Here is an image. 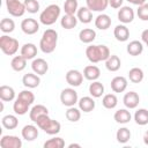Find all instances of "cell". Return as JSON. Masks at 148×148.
Here are the masks:
<instances>
[{
  "instance_id": "cell-1",
  "label": "cell",
  "mask_w": 148,
  "mask_h": 148,
  "mask_svg": "<svg viewBox=\"0 0 148 148\" xmlns=\"http://www.w3.org/2000/svg\"><path fill=\"white\" fill-rule=\"evenodd\" d=\"M86 56L88 60L92 64H97L99 61H105L110 56V50L106 45H90L86 49Z\"/></svg>"
},
{
  "instance_id": "cell-2",
  "label": "cell",
  "mask_w": 148,
  "mask_h": 148,
  "mask_svg": "<svg viewBox=\"0 0 148 148\" xmlns=\"http://www.w3.org/2000/svg\"><path fill=\"white\" fill-rule=\"evenodd\" d=\"M58 43V32L54 29H46L40 38L39 47L43 53H52Z\"/></svg>"
},
{
  "instance_id": "cell-3",
  "label": "cell",
  "mask_w": 148,
  "mask_h": 148,
  "mask_svg": "<svg viewBox=\"0 0 148 148\" xmlns=\"http://www.w3.org/2000/svg\"><path fill=\"white\" fill-rule=\"evenodd\" d=\"M38 126V128L43 130L46 134H50V135H54V134H58L61 130V125L58 120H54L52 118L49 117V114H43L40 116L36 121H35Z\"/></svg>"
},
{
  "instance_id": "cell-4",
  "label": "cell",
  "mask_w": 148,
  "mask_h": 148,
  "mask_svg": "<svg viewBox=\"0 0 148 148\" xmlns=\"http://www.w3.org/2000/svg\"><path fill=\"white\" fill-rule=\"evenodd\" d=\"M60 7L56 3L49 5L39 15V22L44 25H52L60 16Z\"/></svg>"
},
{
  "instance_id": "cell-5",
  "label": "cell",
  "mask_w": 148,
  "mask_h": 148,
  "mask_svg": "<svg viewBox=\"0 0 148 148\" xmlns=\"http://www.w3.org/2000/svg\"><path fill=\"white\" fill-rule=\"evenodd\" d=\"M0 49L6 56H14L18 50V40L7 35H2L0 37Z\"/></svg>"
},
{
  "instance_id": "cell-6",
  "label": "cell",
  "mask_w": 148,
  "mask_h": 148,
  "mask_svg": "<svg viewBox=\"0 0 148 148\" xmlns=\"http://www.w3.org/2000/svg\"><path fill=\"white\" fill-rule=\"evenodd\" d=\"M60 101H61L62 105H65L67 108L74 106L79 102L77 92L73 88H65L60 92Z\"/></svg>"
},
{
  "instance_id": "cell-7",
  "label": "cell",
  "mask_w": 148,
  "mask_h": 148,
  "mask_svg": "<svg viewBox=\"0 0 148 148\" xmlns=\"http://www.w3.org/2000/svg\"><path fill=\"white\" fill-rule=\"evenodd\" d=\"M6 8L7 12L14 17L23 16V14L27 12L24 2H21L20 0H6Z\"/></svg>"
},
{
  "instance_id": "cell-8",
  "label": "cell",
  "mask_w": 148,
  "mask_h": 148,
  "mask_svg": "<svg viewBox=\"0 0 148 148\" xmlns=\"http://www.w3.org/2000/svg\"><path fill=\"white\" fill-rule=\"evenodd\" d=\"M0 147L1 148H21L22 140L15 135H3L0 139Z\"/></svg>"
},
{
  "instance_id": "cell-9",
  "label": "cell",
  "mask_w": 148,
  "mask_h": 148,
  "mask_svg": "<svg viewBox=\"0 0 148 148\" xmlns=\"http://www.w3.org/2000/svg\"><path fill=\"white\" fill-rule=\"evenodd\" d=\"M21 29L25 35H35L39 30V23L35 18H24L21 22Z\"/></svg>"
},
{
  "instance_id": "cell-10",
  "label": "cell",
  "mask_w": 148,
  "mask_h": 148,
  "mask_svg": "<svg viewBox=\"0 0 148 148\" xmlns=\"http://www.w3.org/2000/svg\"><path fill=\"white\" fill-rule=\"evenodd\" d=\"M83 81V74L77 69H69L66 73V82L72 87L81 86Z\"/></svg>"
},
{
  "instance_id": "cell-11",
  "label": "cell",
  "mask_w": 148,
  "mask_h": 148,
  "mask_svg": "<svg viewBox=\"0 0 148 148\" xmlns=\"http://www.w3.org/2000/svg\"><path fill=\"white\" fill-rule=\"evenodd\" d=\"M134 10L130 7V6H121L120 9L118 10V20L124 23V24H127V23H131L133 20H134Z\"/></svg>"
},
{
  "instance_id": "cell-12",
  "label": "cell",
  "mask_w": 148,
  "mask_h": 148,
  "mask_svg": "<svg viewBox=\"0 0 148 148\" xmlns=\"http://www.w3.org/2000/svg\"><path fill=\"white\" fill-rule=\"evenodd\" d=\"M31 68H32L34 73H36L38 75H44L49 71V64L43 58H36L31 62Z\"/></svg>"
},
{
  "instance_id": "cell-13",
  "label": "cell",
  "mask_w": 148,
  "mask_h": 148,
  "mask_svg": "<svg viewBox=\"0 0 148 148\" xmlns=\"http://www.w3.org/2000/svg\"><path fill=\"white\" fill-rule=\"evenodd\" d=\"M140 97L135 91H128L124 95L123 103L127 109H135L139 105Z\"/></svg>"
},
{
  "instance_id": "cell-14",
  "label": "cell",
  "mask_w": 148,
  "mask_h": 148,
  "mask_svg": "<svg viewBox=\"0 0 148 148\" xmlns=\"http://www.w3.org/2000/svg\"><path fill=\"white\" fill-rule=\"evenodd\" d=\"M22 83L24 87L30 89L37 88L40 83V77L36 73H28V74H24V76L22 77Z\"/></svg>"
},
{
  "instance_id": "cell-15",
  "label": "cell",
  "mask_w": 148,
  "mask_h": 148,
  "mask_svg": "<svg viewBox=\"0 0 148 148\" xmlns=\"http://www.w3.org/2000/svg\"><path fill=\"white\" fill-rule=\"evenodd\" d=\"M127 79L124 76H114L111 80V89L113 92H123L127 88Z\"/></svg>"
},
{
  "instance_id": "cell-16",
  "label": "cell",
  "mask_w": 148,
  "mask_h": 148,
  "mask_svg": "<svg viewBox=\"0 0 148 148\" xmlns=\"http://www.w3.org/2000/svg\"><path fill=\"white\" fill-rule=\"evenodd\" d=\"M77 104H79V109L81 111H83V112H91L95 109V105H96L92 96L91 97L90 96H83V97H81L79 99Z\"/></svg>"
},
{
  "instance_id": "cell-17",
  "label": "cell",
  "mask_w": 148,
  "mask_h": 148,
  "mask_svg": "<svg viewBox=\"0 0 148 148\" xmlns=\"http://www.w3.org/2000/svg\"><path fill=\"white\" fill-rule=\"evenodd\" d=\"M38 126H35V125H25L22 131H21V134H22V138L27 141H34L35 139H37L38 136Z\"/></svg>"
},
{
  "instance_id": "cell-18",
  "label": "cell",
  "mask_w": 148,
  "mask_h": 148,
  "mask_svg": "<svg viewBox=\"0 0 148 148\" xmlns=\"http://www.w3.org/2000/svg\"><path fill=\"white\" fill-rule=\"evenodd\" d=\"M87 7L91 12H103L109 6V0H86Z\"/></svg>"
},
{
  "instance_id": "cell-19",
  "label": "cell",
  "mask_w": 148,
  "mask_h": 148,
  "mask_svg": "<svg viewBox=\"0 0 148 148\" xmlns=\"http://www.w3.org/2000/svg\"><path fill=\"white\" fill-rule=\"evenodd\" d=\"M114 38L119 42H126L130 38V30L125 24H118L113 30Z\"/></svg>"
},
{
  "instance_id": "cell-20",
  "label": "cell",
  "mask_w": 148,
  "mask_h": 148,
  "mask_svg": "<svg viewBox=\"0 0 148 148\" xmlns=\"http://www.w3.org/2000/svg\"><path fill=\"white\" fill-rule=\"evenodd\" d=\"M83 76L89 81H96L101 76V71L95 65H88L83 69Z\"/></svg>"
},
{
  "instance_id": "cell-21",
  "label": "cell",
  "mask_w": 148,
  "mask_h": 148,
  "mask_svg": "<svg viewBox=\"0 0 148 148\" xmlns=\"http://www.w3.org/2000/svg\"><path fill=\"white\" fill-rule=\"evenodd\" d=\"M29 106H30V104L28 102H25L24 99H22L20 97H16V99L13 104V110L16 114L23 116L29 111Z\"/></svg>"
},
{
  "instance_id": "cell-22",
  "label": "cell",
  "mask_w": 148,
  "mask_h": 148,
  "mask_svg": "<svg viewBox=\"0 0 148 148\" xmlns=\"http://www.w3.org/2000/svg\"><path fill=\"white\" fill-rule=\"evenodd\" d=\"M21 56H23L27 60L35 59V57L37 56V46L32 43H25L21 47Z\"/></svg>"
},
{
  "instance_id": "cell-23",
  "label": "cell",
  "mask_w": 148,
  "mask_h": 148,
  "mask_svg": "<svg viewBox=\"0 0 148 148\" xmlns=\"http://www.w3.org/2000/svg\"><path fill=\"white\" fill-rule=\"evenodd\" d=\"M76 17L80 22L87 24L92 21V12L86 6V7H80L76 12Z\"/></svg>"
},
{
  "instance_id": "cell-24",
  "label": "cell",
  "mask_w": 148,
  "mask_h": 148,
  "mask_svg": "<svg viewBox=\"0 0 148 148\" xmlns=\"http://www.w3.org/2000/svg\"><path fill=\"white\" fill-rule=\"evenodd\" d=\"M43 114H49V110L45 105L43 104H37L35 106L31 108L30 112H29V117H30V120H32L34 123Z\"/></svg>"
},
{
  "instance_id": "cell-25",
  "label": "cell",
  "mask_w": 148,
  "mask_h": 148,
  "mask_svg": "<svg viewBox=\"0 0 148 148\" xmlns=\"http://www.w3.org/2000/svg\"><path fill=\"white\" fill-rule=\"evenodd\" d=\"M126 51L130 56H133V57L140 56L143 52V44L142 42H139V40H132L127 44Z\"/></svg>"
},
{
  "instance_id": "cell-26",
  "label": "cell",
  "mask_w": 148,
  "mask_h": 148,
  "mask_svg": "<svg viewBox=\"0 0 148 148\" xmlns=\"http://www.w3.org/2000/svg\"><path fill=\"white\" fill-rule=\"evenodd\" d=\"M79 38L82 43L84 44H89L91 42L95 40L96 38V31L94 29H90V28H84L82 29L80 32H79Z\"/></svg>"
},
{
  "instance_id": "cell-27",
  "label": "cell",
  "mask_w": 148,
  "mask_h": 148,
  "mask_svg": "<svg viewBox=\"0 0 148 148\" xmlns=\"http://www.w3.org/2000/svg\"><path fill=\"white\" fill-rule=\"evenodd\" d=\"M111 25V18L108 14H99L95 18V27L99 30H106Z\"/></svg>"
},
{
  "instance_id": "cell-28",
  "label": "cell",
  "mask_w": 148,
  "mask_h": 148,
  "mask_svg": "<svg viewBox=\"0 0 148 148\" xmlns=\"http://www.w3.org/2000/svg\"><path fill=\"white\" fill-rule=\"evenodd\" d=\"M60 24L64 29H67V30H71L73 28L76 27L77 24V17L75 15H71V14H65L61 20H60Z\"/></svg>"
},
{
  "instance_id": "cell-29",
  "label": "cell",
  "mask_w": 148,
  "mask_h": 148,
  "mask_svg": "<svg viewBox=\"0 0 148 148\" xmlns=\"http://www.w3.org/2000/svg\"><path fill=\"white\" fill-rule=\"evenodd\" d=\"M121 66L120 58L116 54H111L106 60H105V67L110 72H117Z\"/></svg>"
},
{
  "instance_id": "cell-30",
  "label": "cell",
  "mask_w": 148,
  "mask_h": 148,
  "mask_svg": "<svg viewBox=\"0 0 148 148\" xmlns=\"http://www.w3.org/2000/svg\"><path fill=\"white\" fill-rule=\"evenodd\" d=\"M113 118L118 124H127V123H130L132 116L127 109H119L114 112Z\"/></svg>"
},
{
  "instance_id": "cell-31",
  "label": "cell",
  "mask_w": 148,
  "mask_h": 148,
  "mask_svg": "<svg viewBox=\"0 0 148 148\" xmlns=\"http://www.w3.org/2000/svg\"><path fill=\"white\" fill-rule=\"evenodd\" d=\"M0 98L3 102H10L15 98V90L13 87L9 86H1L0 87Z\"/></svg>"
},
{
  "instance_id": "cell-32",
  "label": "cell",
  "mask_w": 148,
  "mask_h": 148,
  "mask_svg": "<svg viewBox=\"0 0 148 148\" xmlns=\"http://www.w3.org/2000/svg\"><path fill=\"white\" fill-rule=\"evenodd\" d=\"M27 66V59L23 56H15L10 61V67L15 72H22Z\"/></svg>"
},
{
  "instance_id": "cell-33",
  "label": "cell",
  "mask_w": 148,
  "mask_h": 148,
  "mask_svg": "<svg viewBox=\"0 0 148 148\" xmlns=\"http://www.w3.org/2000/svg\"><path fill=\"white\" fill-rule=\"evenodd\" d=\"M89 94L94 98L102 97V95L104 94V86L102 84V82H99L97 80L92 81V83H90V86H89Z\"/></svg>"
},
{
  "instance_id": "cell-34",
  "label": "cell",
  "mask_w": 148,
  "mask_h": 148,
  "mask_svg": "<svg viewBox=\"0 0 148 148\" xmlns=\"http://www.w3.org/2000/svg\"><path fill=\"white\" fill-rule=\"evenodd\" d=\"M1 124H2V126H3L5 128H7V130H14V128H16L17 125H18V119H17V117L14 116V114H6V116L2 117Z\"/></svg>"
},
{
  "instance_id": "cell-35",
  "label": "cell",
  "mask_w": 148,
  "mask_h": 148,
  "mask_svg": "<svg viewBox=\"0 0 148 148\" xmlns=\"http://www.w3.org/2000/svg\"><path fill=\"white\" fill-rule=\"evenodd\" d=\"M143 76H145L143 71L139 67H133L128 72V79L133 83H140L143 80Z\"/></svg>"
},
{
  "instance_id": "cell-36",
  "label": "cell",
  "mask_w": 148,
  "mask_h": 148,
  "mask_svg": "<svg viewBox=\"0 0 148 148\" xmlns=\"http://www.w3.org/2000/svg\"><path fill=\"white\" fill-rule=\"evenodd\" d=\"M134 120L138 125L145 126L148 124V110L146 109H139L134 113Z\"/></svg>"
},
{
  "instance_id": "cell-37",
  "label": "cell",
  "mask_w": 148,
  "mask_h": 148,
  "mask_svg": "<svg viewBox=\"0 0 148 148\" xmlns=\"http://www.w3.org/2000/svg\"><path fill=\"white\" fill-rule=\"evenodd\" d=\"M102 104L105 109H109V110L114 109L118 104V98L114 94H106L102 99Z\"/></svg>"
},
{
  "instance_id": "cell-38",
  "label": "cell",
  "mask_w": 148,
  "mask_h": 148,
  "mask_svg": "<svg viewBox=\"0 0 148 148\" xmlns=\"http://www.w3.org/2000/svg\"><path fill=\"white\" fill-rule=\"evenodd\" d=\"M65 116H66L67 120H69V121H72V123H76V121H79L80 118H81V110L77 109V108H75V106H69V108L67 109Z\"/></svg>"
},
{
  "instance_id": "cell-39",
  "label": "cell",
  "mask_w": 148,
  "mask_h": 148,
  "mask_svg": "<svg viewBox=\"0 0 148 148\" xmlns=\"http://www.w3.org/2000/svg\"><path fill=\"white\" fill-rule=\"evenodd\" d=\"M116 139L119 143H126L131 139V131L127 127H120L116 133Z\"/></svg>"
},
{
  "instance_id": "cell-40",
  "label": "cell",
  "mask_w": 148,
  "mask_h": 148,
  "mask_svg": "<svg viewBox=\"0 0 148 148\" xmlns=\"http://www.w3.org/2000/svg\"><path fill=\"white\" fill-rule=\"evenodd\" d=\"M15 29V22L12 20V18H8V17H5L1 20L0 22V30L5 34H10L13 32Z\"/></svg>"
},
{
  "instance_id": "cell-41",
  "label": "cell",
  "mask_w": 148,
  "mask_h": 148,
  "mask_svg": "<svg viewBox=\"0 0 148 148\" xmlns=\"http://www.w3.org/2000/svg\"><path fill=\"white\" fill-rule=\"evenodd\" d=\"M65 147V141L60 136H56L52 139H49L44 142V148H62Z\"/></svg>"
},
{
  "instance_id": "cell-42",
  "label": "cell",
  "mask_w": 148,
  "mask_h": 148,
  "mask_svg": "<svg viewBox=\"0 0 148 148\" xmlns=\"http://www.w3.org/2000/svg\"><path fill=\"white\" fill-rule=\"evenodd\" d=\"M79 9V3L77 0H66L64 2V10L65 14H71L74 15Z\"/></svg>"
},
{
  "instance_id": "cell-43",
  "label": "cell",
  "mask_w": 148,
  "mask_h": 148,
  "mask_svg": "<svg viewBox=\"0 0 148 148\" xmlns=\"http://www.w3.org/2000/svg\"><path fill=\"white\" fill-rule=\"evenodd\" d=\"M24 6H25V10L30 14H35L39 10V2L38 0H24Z\"/></svg>"
},
{
  "instance_id": "cell-44",
  "label": "cell",
  "mask_w": 148,
  "mask_h": 148,
  "mask_svg": "<svg viewBox=\"0 0 148 148\" xmlns=\"http://www.w3.org/2000/svg\"><path fill=\"white\" fill-rule=\"evenodd\" d=\"M136 15L140 20L148 21V3H143V5L139 6V8L136 10Z\"/></svg>"
},
{
  "instance_id": "cell-45",
  "label": "cell",
  "mask_w": 148,
  "mask_h": 148,
  "mask_svg": "<svg viewBox=\"0 0 148 148\" xmlns=\"http://www.w3.org/2000/svg\"><path fill=\"white\" fill-rule=\"evenodd\" d=\"M17 97H20V98H22V99H24L25 102H28L30 105L35 102V95H34V92H31L30 90H22L20 94H18V96Z\"/></svg>"
},
{
  "instance_id": "cell-46",
  "label": "cell",
  "mask_w": 148,
  "mask_h": 148,
  "mask_svg": "<svg viewBox=\"0 0 148 148\" xmlns=\"http://www.w3.org/2000/svg\"><path fill=\"white\" fill-rule=\"evenodd\" d=\"M123 2L124 0H109V5L112 7V8H120L123 6Z\"/></svg>"
},
{
  "instance_id": "cell-47",
  "label": "cell",
  "mask_w": 148,
  "mask_h": 148,
  "mask_svg": "<svg viewBox=\"0 0 148 148\" xmlns=\"http://www.w3.org/2000/svg\"><path fill=\"white\" fill-rule=\"evenodd\" d=\"M141 39H142V42L146 44V46L148 47V29H146V30L142 31V34H141Z\"/></svg>"
},
{
  "instance_id": "cell-48",
  "label": "cell",
  "mask_w": 148,
  "mask_h": 148,
  "mask_svg": "<svg viewBox=\"0 0 148 148\" xmlns=\"http://www.w3.org/2000/svg\"><path fill=\"white\" fill-rule=\"evenodd\" d=\"M130 3L135 5V6H141L143 3H146V0H127Z\"/></svg>"
},
{
  "instance_id": "cell-49",
  "label": "cell",
  "mask_w": 148,
  "mask_h": 148,
  "mask_svg": "<svg viewBox=\"0 0 148 148\" xmlns=\"http://www.w3.org/2000/svg\"><path fill=\"white\" fill-rule=\"evenodd\" d=\"M143 142H145V145H147L148 146V131L145 133V135H143Z\"/></svg>"
},
{
  "instance_id": "cell-50",
  "label": "cell",
  "mask_w": 148,
  "mask_h": 148,
  "mask_svg": "<svg viewBox=\"0 0 148 148\" xmlns=\"http://www.w3.org/2000/svg\"><path fill=\"white\" fill-rule=\"evenodd\" d=\"M73 147H77V148H80L81 145H79V143H71V145H68V148H73Z\"/></svg>"
}]
</instances>
